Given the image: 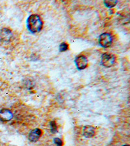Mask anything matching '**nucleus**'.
<instances>
[{"label":"nucleus","instance_id":"obj_1","mask_svg":"<svg viewBox=\"0 0 130 146\" xmlns=\"http://www.w3.org/2000/svg\"><path fill=\"white\" fill-rule=\"evenodd\" d=\"M42 21L41 17L37 15H32L28 17L27 20V27L32 33H37L42 28Z\"/></svg>","mask_w":130,"mask_h":146},{"label":"nucleus","instance_id":"obj_2","mask_svg":"<svg viewBox=\"0 0 130 146\" xmlns=\"http://www.w3.org/2000/svg\"><path fill=\"white\" fill-rule=\"evenodd\" d=\"M115 56L110 53H103L101 57V64L105 68H110L115 64Z\"/></svg>","mask_w":130,"mask_h":146},{"label":"nucleus","instance_id":"obj_3","mask_svg":"<svg viewBox=\"0 0 130 146\" xmlns=\"http://www.w3.org/2000/svg\"><path fill=\"white\" fill-rule=\"evenodd\" d=\"M113 42V37L109 33H103L99 37V44L104 48L111 46Z\"/></svg>","mask_w":130,"mask_h":146},{"label":"nucleus","instance_id":"obj_4","mask_svg":"<svg viewBox=\"0 0 130 146\" xmlns=\"http://www.w3.org/2000/svg\"><path fill=\"white\" fill-rule=\"evenodd\" d=\"M13 33L8 28H3L0 31V41L4 43H7L11 41L13 38Z\"/></svg>","mask_w":130,"mask_h":146},{"label":"nucleus","instance_id":"obj_5","mask_svg":"<svg viewBox=\"0 0 130 146\" xmlns=\"http://www.w3.org/2000/svg\"><path fill=\"white\" fill-rule=\"evenodd\" d=\"M75 64L78 70H84L88 66V60L85 56H78L75 59Z\"/></svg>","mask_w":130,"mask_h":146},{"label":"nucleus","instance_id":"obj_6","mask_svg":"<svg viewBox=\"0 0 130 146\" xmlns=\"http://www.w3.org/2000/svg\"><path fill=\"white\" fill-rule=\"evenodd\" d=\"M13 114L10 110L2 109L0 110V120L2 121H9L13 119Z\"/></svg>","mask_w":130,"mask_h":146},{"label":"nucleus","instance_id":"obj_7","mask_svg":"<svg viewBox=\"0 0 130 146\" xmlns=\"http://www.w3.org/2000/svg\"><path fill=\"white\" fill-rule=\"evenodd\" d=\"M42 135V131L40 129H35L30 132L28 138L30 142H37Z\"/></svg>","mask_w":130,"mask_h":146},{"label":"nucleus","instance_id":"obj_8","mask_svg":"<svg viewBox=\"0 0 130 146\" xmlns=\"http://www.w3.org/2000/svg\"><path fill=\"white\" fill-rule=\"evenodd\" d=\"M83 135L86 138H92L95 135V129L91 125H86L83 129Z\"/></svg>","mask_w":130,"mask_h":146},{"label":"nucleus","instance_id":"obj_9","mask_svg":"<svg viewBox=\"0 0 130 146\" xmlns=\"http://www.w3.org/2000/svg\"><path fill=\"white\" fill-rule=\"evenodd\" d=\"M117 1H104V4L105 5L109 8L114 7L117 5Z\"/></svg>","mask_w":130,"mask_h":146},{"label":"nucleus","instance_id":"obj_10","mask_svg":"<svg viewBox=\"0 0 130 146\" xmlns=\"http://www.w3.org/2000/svg\"><path fill=\"white\" fill-rule=\"evenodd\" d=\"M50 127L52 133H56L57 132V126L55 121H51L50 122Z\"/></svg>","mask_w":130,"mask_h":146},{"label":"nucleus","instance_id":"obj_11","mask_svg":"<svg viewBox=\"0 0 130 146\" xmlns=\"http://www.w3.org/2000/svg\"><path fill=\"white\" fill-rule=\"evenodd\" d=\"M68 49V45L67 43H65V42H63L62 44H61V45L59 46V51H61V52L67 51Z\"/></svg>","mask_w":130,"mask_h":146},{"label":"nucleus","instance_id":"obj_12","mask_svg":"<svg viewBox=\"0 0 130 146\" xmlns=\"http://www.w3.org/2000/svg\"><path fill=\"white\" fill-rule=\"evenodd\" d=\"M53 141H54V143L57 145V146H63V142L60 138H54Z\"/></svg>","mask_w":130,"mask_h":146},{"label":"nucleus","instance_id":"obj_13","mask_svg":"<svg viewBox=\"0 0 130 146\" xmlns=\"http://www.w3.org/2000/svg\"><path fill=\"white\" fill-rule=\"evenodd\" d=\"M123 146H129V145H123Z\"/></svg>","mask_w":130,"mask_h":146}]
</instances>
